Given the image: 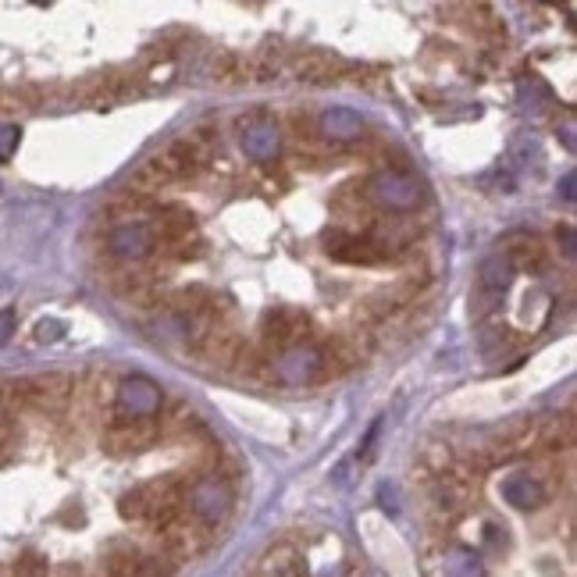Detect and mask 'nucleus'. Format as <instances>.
<instances>
[{"instance_id":"4","label":"nucleus","mask_w":577,"mask_h":577,"mask_svg":"<svg viewBox=\"0 0 577 577\" xmlns=\"http://www.w3.org/2000/svg\"><path fill=\"white\" fill-rule=\"evenodd\" d=\"M186 503L193 510V521H200L204 528H218L232 510V488L218 474H207V478H196L189 485Z\"/></svg>"},{"instance_id":"13","label":"nucleus","mask_w":577,"mask_h":577,"mask_svg":"<svg viewBox=\"0 0 577 577\" xmlns=\"http://www.w3.org/2000/svg\"><path fill=\"white\" fill-rule=\"evenodd\" d=\"M503 499L513 506V510H535V506L545 503V485L535 478V474H506L503 478Z\"/></svg>"},{"instance_id":"21","label":"nucleus","mask_w":577,"mask_h":577,"mask_svg":"<svg viewBox=\"0 0 577 577\" xmlns=\"http://www.w3.org/2000/svg\"><path fill=\"white\" fill-rule=\"evenodd\" d=\"M513 161H517V168H531L538 161H542V147H538L535 136H517L513 139Z\"/></svg>"},{"instance_id":"5","label":"nucleus","mask_w":577,"mask_h":577,"mask_svg":"<svg viewBox=\"0 0 577 577\" xmlns=\"http://www.w3.org/2000/svg\"><path fill=\"white\" fill-rule=\"evenodd\" d=\"M325 250L332 261L342 264H385L389 261V243L374 236H357L346 228H332L325 236Z\"/></svg>"},{"instance_id":"24","label":"nucleus","mask_w":577,"mask_h":577,"mask_svg":"<svg viewBox=\"0 0 577 577\" xmlns=\"http://www.w3.org/2000/svg\"><path fill=\"white\" fill-rule=\"evenodd\" d=\"M15 577H47V560L36 553H25L22 560L15 563Z\"/></svg>"},{"instance_id":"2","label":"nucleus","mask_w":577,"mask_h":577,"mask_svg":"<svg viewBox=\"0 0 577 577\" xmlns=\"http://www.w3.org/2000/svg\"><path fill=\"white\" fill-rule=\"evenodd\" d=\"M367 196H371L378 207H385V211L407 214L424 200V189L410 171L392 168V171H378V175H374L371 186H367Z\"/></svg>"},{"instance_id":"3","label":"nucleus","mask_w":577,"mask_h":577,"mask_svg":"<svg viewBox=\"0 0 577 577\" xmlns=\"http://www.w3.org/2000/svg\"><path fill=\"white\" fill-rule=\"evenodd\" d=\"M161 403V385L143 378V374H132L114 392V417L118 421H154L161 414Z\"/></svg>"},{"instance_id":"27","label":"nucleus","mask_w":577,"mask_h":577,"mask_svg":"<svg viewBox=\"0 0 577 577\" xmlns=\"http://www.w3.org/2000/svg\"><path fill=\"white\" fill-rule=\"evenodd\" d=\"M563 200H567V204H574V171H567V175H563Z\"/></svg>"},{"instance_id":"18","label":"nucleus","mask_w":577,"mask_h":577,"mask_svg":"<svg viewBox=\"0 0 577 577\" xmlns=\"http://www.w3.org/2000/svg\"><path fill=\"white\" fill-rule=\"evenodd\" d=\"M118 513L132 524H154L157 513V488L154 485H139L132 492H125L122 503H118Z\"/></svg>"},{"instance_id":"9","label":"nucleus","mask_w":577,"mask_h":577,"mask_svg":"<svg viewBox=\"0 0 577 577\" xmlns=\"http://www.w3.org/2000/svg\"><path fill=\"white\" fill-rule=\"evenodd\" d=\"M275 378L285 385L321 382V350L317 346H293L275 364Z\"/></svg>"},{"instance_id":"11","label":"nucleus","mask_w":577,"mask_h":577,"mask_svg":"<svg viewBox=\"0 0 577 577\" xmlns=\"http://www.w3.org/2000/svg\"><path fill=\"white\" fill-rule=\"evenodd\" d=\"M243 150L253 157V161H275L278 150H282L278 125L268 122L264 114H253L250 122H243Z\"/></svg>"},{"instance_id":"7","label":"nucleus","mask_w":577,"mask_h":577,"mask_svg":"<svg viewBox=\"0 0 577 577\" xmlns=\"http://www.w3.org/2000/svg\"><path fill=\"white\" fill-rule=\"evenodd\" d=\"M207 157H211V150H204L196 139L182 136V139H171L154 161L161 164V171L168 175V182H182V179H193L196 171L207 164Z\"/></svg>"},{"instance_id":"23","label":"nucleus","mask_w":577,"mask_h":577,"mask_svg":"<svg viewBox=\"0 0 577 577\" xmlns=\"http://www.w3.org/2000/svg\"><path fill=\"white\" fill-rule=\"evenodd\" d=\"M22 143V129L18 125H0V161H11Z\"/></svg>"},{"instance_id":"20","label":"nucleus","mask_w":577,"mask_h":577,"mask_svg":"<svg viewBox=\"0 0 577 577\" xmlns=\"http://www.w3.org/2000/svg\"><path fill=\"white\" fill-rule=\"evenodd\" d=\"M446 577H485V567L474 549H453L446 556Z\"/></svg>"},{"instance_id":"15","label":"nucleus","mask_w":577,"mask_h":577,"mask_svg":"<svg viewBox=\"0 0 577 577\" xmlns=\"http://www.w3.org/2000/svg\"><path fill=\"white\" fill-rule=\"evenodd\" d=\"M157 439L154 421H118L107 431V446L114 453H132V449H147Z\"/></svg>"},{"instance_id":"1","label":"nucleus","mask_w":577,"mask_h":577,"mask_svg":"<svg viewBox=\"0 0 577 577\" xmlns=\"http://www.w3.org/2000/svg\"><path fill=\"white\" fill-rule=\"evenodd\" d=\"M513 264L506 261L503 253H496V257H485L478 268V282H474V293H471V314L478 317V321H485L492 310L503 303V296L510 293L513 285Z\"/></svg>"},{"instance_id":"14","label":"nucleus","mask_w":577,"mask_h":577,"mask_svg":"<svg viewBox=\"0 0 577 577\" xmlns=\"http://www.w3.org/2000/svg\"><path fill=\"white\" fill-rule=\"evenodd\" d=\"M239 353H243V339H239L232 328H214L211 335H207L204 342H200V350H196V357H204L207 364H218V367H232L239 360Z\"/></svg>"},{"instance_id":"26","label":"nucleus","mask_w":577,"mask_h":577,"mask_svg":"<svg viewBox=\"0 0 577 577\" xmlns=\"http://www.w3.org/2000/svg\"><path fill=\"white\" fill-rule=\"evenodd\" d=\"M11 332H15V310H0V346L11 339Z\"/></svg>"},{"instance_id":"6","label":"nucleus","mask_w":577,"mask_h":577,"mask_svg":"<svg viewBox=\"0 0 577 577\" xmlns=\"http://www.w3.org/2000/svg\"><path fill=\"white\" fill-rule=\"evenodd\" d=\"M261 332H264V342H268V346L285 353V350H293V346H303V339H307V332H310V317L296 307H275L264 314Z\"/></svg>"},{"instance_id":"19","label":"nucleus","mask_w":577,"mask_h":577,"mask_svg":"<svg viewBox=\"0 0 577 577\" xmlns=\"http://www.w3.org/2000/svg\"><path fill=\"white\" fill-rule=\"evenodd\" d=\"M214 82H221V86H243V82L253 79V61H246L243 54H232V50H225V54L214 57Z\"/></svg>"},{"instance_id":"17","label":"nucleus","mask_w":577,"mask_h":577,"mask_svg":"<svg viewBox=\"0 0 577 577\" xmlns=\"http://www.w3.org/2000/svg\"><path fill=\"white\" fill-rule=\"evenodd\" d=\"M321 132L335 143H350V139L364 136V118L350 107H332V111L321 114Z\"/></svg>"},{"instance_id":"8","label":"nucleus","mask_w":577,"mask_h":577,"mask_svg":"<svg viewBox=\"0 0 577 577\" xmlns=\"http://www.w3.org/2000/svg\"><path fill=\"white\" fill-rule=\"evenodd\" d=\"M107 246H111L114 257H122V261H147L150 253L157 250V239H154V228L150 221L136 218V221H122V225L111 228V236H107Z\"/></svg>"},{"instance_id":"28","label":"nucleus","mask_w":577,"mask_h":577,"mask_svg":"<svg viewBox=\"0 0 577 577\" xmlns=\"http://www.w3.org/2000/svg\"><path fill=\"white\" fill-rule=\"evenodd\" d=\"M0 107H8V104H4V90H0Z\"/></svg>"},{"instance_id":"25","label":"nucleus","mask_w":577,"mask_h":577,"mask_svg":"<svg viewBox=\"0 0 577 577\" xmlns=\"http://www.w3.org/2000/svg\"><path fill=\"white\" fill-rule=\"evenodd\" d=\"M61 332H65V325H61V321H40V325H36L33 339L36 342H57V339H61Z\"/></svg>"},{"instance_id":"22","label":"nucleus","mask_w":577,"mask_h":577,"mask_svg":"<svg viewBox=\"0 0 577 577\" xmlns=\"http://www.w3.org/2000/svg\"><path fill=\"white\" fill-rule=\"evenodd\" d=\"M478 342H481V350L488 353V357H499V353L510 346V328H499V325H492V328H481L478 332Z\"/></svg>"},{"instance_id":"10","label":"nucleus","mask_w":577,"mask_h":577,"mask_svg":"<svg viewBox=\"0 0 577 577\" xmlns=\"http://www.w3.org/2000/svg\"><path fill=\"white\" fill-rule=\"evenodd\" d=\"M207 531L200 521H175L168 531H161V549L164 556H168L171 563H179V560H193L196 553H204V545H207Z\"/></svg>"},{"instance_id":"12","label":"nucleus","mask_w":577,"mask_h":577,"mask_svg":"<svg viewBox=\"0 0 577 577\" xmlns=\"http://www.w3.org/2000/svg\"><path fill=\"white\" fill-rule=\"evenodd\" d=\"M293 75L307 86H332L339 75V61L325 50H303L293 61Z\"/></svg>"},{"instance_id":"16","label":"nucleus","mask_w":577,"mask_h":577,"mask_svg":"<svg viewBox=\"0 0 577 577\" xmlns=\"http://www.w3.org/2000/svg\"><path fill=\"white\" fill-rule=\"evenodd\" d=\"M303 574V560H300V549L289 542L275 545L264 553V560L257 563L253 577H300Z\"/></svg>"}]
</instances>
